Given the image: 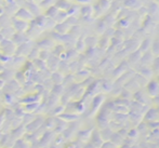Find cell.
Masks as SVG:
<instances>
[{
	"instance_id": "8992f818",
	"label": "cell",
	"mask_w": 159,
	"mask_h": 148,
	"mask_svg": "<svg viewBox=\"0 0 159 148\" xmlns=\"http://www.w3.org/2000/svg\"><path fill=\"white\" fill-rule=\"evenodd\" d=\"M151 52L154 54V56H159V40H155L153 41V44H152L151 48Z\"/></svg>"
},
{
	"instance_id": "6da1fadb",
	"label": "cell",
	"mask_w": 159,
	"mask_h": 148,
	"mask_svg": "<svg viewBox=\"0 0 159 148\" xmlns=\"http://www.w3.org/2000/svg\"><path fill=\"white\" fill-rule=\"evenodd\" d=\"M122 8L128 9L130 11H138L140 8H142L143 4L140 0H122L121 1Z\"/></svg>"
},
{
	"instance_id": "5b68a950",
	"label": "cell",
	"mask_w": 159,
	"mask_h": 148,
	"mask_svg": "<svg viewBox=\"0 0 159 148\" xmlns=\"http://www.w3.org/2000/svg\"><path fill=\"white\" fill-rule=\"evenodd\" d=\"M153 41H154V40L149 39V38H146V39L143 40V42L140 44V51H141V52L145 53V52H147V51H151Z\"/></svg>"
},
{
	"instance_id": "277c9868",
	"label": "cell",
	"mask_w": 159,
	"mask_h": 148,
	"mask_svg": "<svg viewBox=\"0 0 159 148\" xmlns=\"http://www.w3.org/2000/svg\"><path fill=\"white\" fill-rule=\"evenodd\" d=\"M147 92H148L149 96H153V97H156L159 94V84L156 80H153V81L151 80L147 83Z\"/></svg>"
},
{
	"instance_id": "3957f363",
	"label": "cell",
	"mask_w": 159,
	"mask_h": 148,
	"mask_svg": "<svg viewBox=\"0 0 159 148\" xmlns=\"http://www.w3.org/2000/svg\"><path fill=\"white\" fill-rule=\"evenodd\" d=\"M154 60H155L154 54L151 52V51H147V52H145L144 54L142 55L140 63L142 64V66H151L152 67V64H153Z\"/></svg>"
},
{
	"instance_id": "ba28073f",
	"label": "cell",
	"mask_w": 159,
	"mask_h": 148,
	"mask_svg": "<svg viewBox=\"0 0 159 148\" xmlns=\"http://www.w3.org/2000/svg\"><path fill=\"white\" fill-rule=\"evenodd\" d=\"M156 81L158 82V84H159V76H158V78H157V80H156Z\"/></svg>"
},
{
	"instance_id": "7a4b0ae2",
	"label": "cell",
	"mask_w": 159,
	"mask_h": 148,
	"mask_svg": "<svg viewBox=\"0 0 159 148\" xmlns=\"http://www.w3.org/2000/svg\"><path fill=\"white\" fill-rule=\"evenodd\" d=\"M138 74L142 76V77H144L147 81H151L152 78L155 75L151 66H141V68L138 70Z\"/></svg>"
},
{
	"instance_id": "52a82bcc",
	"label": "cell",
	"mask_w": 159,
	"mask_h": 148,
	"mask_svg": "<svg viewBox=\"0 0 159 148\" xmlns=\"http://www.w3.org/2000/svg\"><path fill=\"white\" fill-rule=\"evenodd\" d=\"M152 69H153L154 74L159 76V56H156L154 60L153 64H152Z\"/></svg>"
}]
</instances>
